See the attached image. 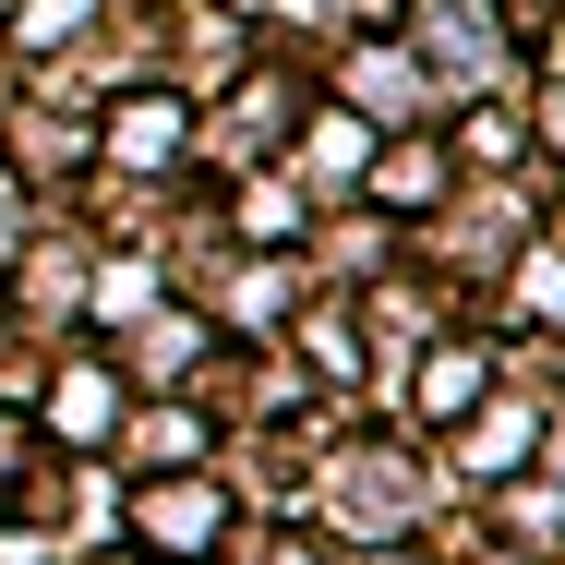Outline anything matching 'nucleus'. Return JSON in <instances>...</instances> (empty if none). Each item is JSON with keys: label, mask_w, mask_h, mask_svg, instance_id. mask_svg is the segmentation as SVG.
<instances>
[{"label": "nucleus", "mask_w": 565, "mask_h": 565, "mask_svg": "<svg viewBox=\"0 0 565 565\" xmlns=\"http://www.w3.org/2000/svg\"><path fill=\"white\" fill-rule=\"evenodd\" d=\"M469 397H481V361H434V385H422V409H434V422H457Z\"/></svg>", "instance_id": "obj_1"}]
</instances>
